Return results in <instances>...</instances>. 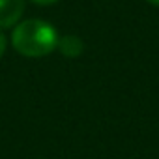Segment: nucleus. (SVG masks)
<instances>
[{
	"label": "nucleus",
	"instance_id": "f257e3e1",
	"mask_svg": "<svg viewBox=\"0 0 159 159\" xmlns=\"http://www.w3.org/2000/svg\"><path fill=\"white\" fill-rule=\"evenodd\" d=\"M60 36L56 28L43 19H26L17 23L11 32L13 49L26 58H43L58 49Z\"/></svg>",
	"mask_w": 159,
	"mask_h": 159
},
{
	"label": "nucleus",
	"instance_id": "f03ea898",
	"mask_svg": "<svg viewBox=\"0 0 159 159\" xmlns=\"http://www.w3.org/2000/svg\"><path fill=\"white\" fill-rule=\"evenodd\" d=\"M25 0H0V28H10L21 21Z\"/></svg>",
	"mask_w": 159,
	"mask_h": 159
},
{
	"label": "nucleus",
	"instance_id": "423d86ee",
	"mask_svg": "<svg viewBox=\"0 0 159 159\" xmlns=\"http://www.w3.org/2000/svg\"><path fill=\"white\" fill-rule=\"evenodd\" d=\"M150 4H153V6H159V0H148Z\"/></svg>",
	"mask_w": 159,
	"mask_h": 159
},
{
	"label": "nucleus",
	"instance_id": "39448f33",
	"mask_svg": "<svg viewBox=\"0 0 159 159\" xmlns=\"http://www.w3.org/2000/svg\"><path fill=\"white\" fill-rule=\"evenodd\" d=\"M34 4H39V6H51L54 2H58V0H32Z\"/></svg>",
	"mask_w": 159,
	"mask_h": 159
},
{
	"label": "nucleus",
	"instance_id": "7ed1b4c3",
	"mask_svg": "<svg viewBox=\"0 0 159 159\" xmlns=\"http://www.w3.org/2000/svg\"><path fill=\"white\" fill-rule=\"evenodd\" d=\"M58 49H60V52H62L66 58H77V56L83 54L84 43H83V39L79 38V36L67 34V36H62V38H60Z\"/></svg>",
	"mask_w": 159,
	"mask_h": 159
},
{
	"label": "nucleus",
	"instance_id": "20e7f679",
	"mask_svg": "<svg viewBox=\"0 0 159 159\" xmlns=\"http://www.w3.org/2000/svg\"><path fill=\"white\" fill-rule=\"evenodd\" d=\"M4 52H6V36L0 32V58H2Z\"/></svg>",
	"mask_w": 159,
	"mask_h": 159
}]
</instances>
